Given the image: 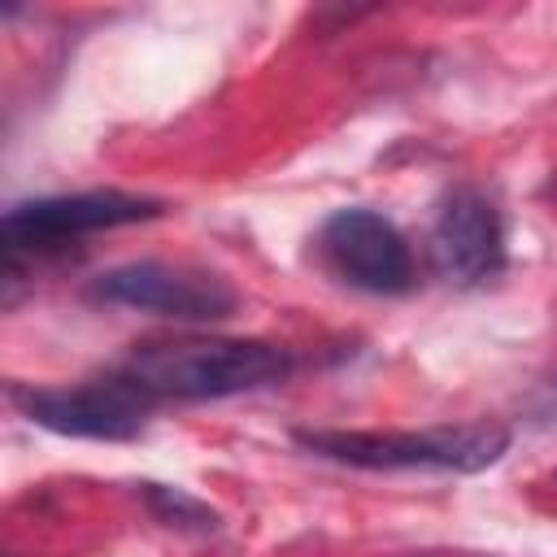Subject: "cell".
<instances>
[{
  "mask_svg": "<svg viewBox=\"0 0 557 557\" xmlns=\"http://www.w3.org/2000/svg\"><path fill=\"white\" fill-rule=\"evenodd\" d=\"M13 405L57 431L78 440H131L144 431V418L152 409V396L126 383L122 374L100 383H74V387H13Z\"/></svg>",
  "mask_w": 557,
  "mask_h": 557,
  "instance_id": "cell-3",
  "label": "cell"
},
{
  "mask_svg": "<svg viewBox=\"0 0 557 557\" xmlns=\"http://www.w3.org/2000/svg\"><path fill=\"white\" fill-rule=\"evenodd\" d=\"M161 205L148 196H131V191H78V196H48V200H26L13 205L4 213V252L22 257L35 248H57L70 244L78 235L91 231H109V226H126V222H144L157 218Z\"/></svg>",
  "mask_w": 557,
  "mask_h": 557,
  "instance_id": "cell-5",
  "label": "cell"
},
{
  "mask_svg": "<svg viewBox=\"0 0 557 557\" xmlns=\"http://www.w3.org/2000/svg\"><path fill=\"white\" fill-rule=\"evenodd\" d=\"M117 374L152 400H218L287 379L292 352L261 339H157L139 344Z\"/></svg>",
  "mask_w": 557,
  "mask_h": 557,
  "instance_id": "cell-1",
  "label": "cell"
},
{
  "mask_svg": "<svg viewBox=\"0 0 557 557\" xmlns=\"http://www.w3.org/2000/svg\"><path fill=\"white\" fill-rule=\"evenodd\" d=\"M296 440L326 461H344L361 470H457V474L487 470L509 448V431L496 422H461V426H426V431H296Z\"/></svg>",
  "mask_w": 557,
  "mask_h": 557,
  "instance_id": "cell-2",
  "label": "cell"
},
{
  "mask_svg": "<svg viewBox=\"0 0 557 557\" xmlns=\"http://www.w3.org/2000/svg\"><path fill=\"white\" fill-rule=\"evenodd\" d=\"M96 296L174 318V322H222L235 313V287L209 270L165 265V261H126L96 278Z\"/></svg>",
  "mask_w": 557,
  "mask_h": 557,
  "instance_id": "cell-4",
  "label": "cell"
},
{
  "mask_svg": "<svg viewBox=\"0 0 557 557\" xmlns=\"http://www.w3.org/2000/svg\"><path fill=\"white\" fill-rule=\"evenodd\" d=\"M148 505L170 522V527H196V531H213L218 527V518H213V509H205L200 500H191V496H183L178 487H148Z\"/></svg>",
  "mask_w": 557,
  "mask_h": 557,
  "instance_id": "cell-8",
  "label": "cell"
},
{
  "mask_svg": "<svg viewBox=\"0 0 557 557\" xmlns=\"http://www.w3.org/2000/svg\"><path fill=\"white\" fill-rule=\"evenodd\" d=\"M322 252L331 270L374 296H400L413 283V252L405 235L374 209H339L322 222Z\"/></svg>",
  "mask_w": 557,
  "mask_h": 557,
  "instance_id": "cell-6",
  "label": "cell"
},
{
  "mask_svg": "<svg viewBox=\"0 0 557 557\" xmlns=\"http://www.w3.org/2000/svg\"><path fill=\"white\" fill-rule=\"evenodd\" d=\"M431 265L440 278L457 283V287H474L487 283L500 265H505V231H500V213L492 209L487 196H479L474 187H457L431 226L426 239Z\"/></svg>",
  "mask_w": 557,
  "mask_h": 557,
  "instance_id": "cell-7",
  "label": "cell"
}]
</instances>
